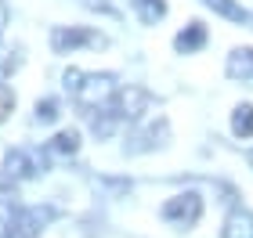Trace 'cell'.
I'll return each instance as SVG.
<instances>
[{
	"mask_svg": "<svg viewBox=\"0 0 253 238\" xmlns=\"http://www.w3.org/2000/svg\"><path fill=\"white\" fill-rule=\"evenodd\" d=\"M65 87L73 90V98L84 108H109L116 90H120L112 72H80V69L65 72Z\"/></svg>",
	"mask_w": 253,
	"mask_h": 238,
	"instance_id": "6da1fadb",
	"label": "cell"
},
{
	"mask_svg": "<svg viewBox=\"0 0 253 238\" xmlns=\"http://www.w3.org/2000/svg\"><path fill=\"white\" fill-rule=\"evenodd\" d=\"M47 163H43V155L37 148H7L4 155V173L11 180H29V177H40Z\"/></svg>",
	"mask_w": 253,
	"mask_h": 238,
	"instance_id": "7a4b0ae2",
	"label": "cell"
},
{
	"mask_svg": "<svg viewBox=\"0 0 253 238\" xmlns=\"http://www.w3.org/2000/svg\"><path fill=\"white\" fill-rule=\"evenodd\" d=\"M148 101H152V94H148L145 87H120L116 90V98H112V105L109 112L120 119H141L145 112H148Z\"/></svg>",
	"mask_w": 253,
	"mask_h": 238,
	"instance_id": "3957f363",
	"label": "cell"
},
{
	"mask_svg": "<svg viewBox=\"0 0 253 238\" xmlns=\"http://www.w3.org/2000/svg\"><path fill=\"white\" fill-rule=\"evenodd\" d=\"M51 47L58 54H69L76 47H105V36H101L98 29H87V26H69V29L51 33Z\"/></svg>",
	"mask_w": 253,
	"mask_h": 238,
	"instance_id": "277c9868",
	"label": "cell"
},
{
	"mask_svg": "<svg viewBox=\"0 0 253 238\" xmlns=\"http://www.w3.org/2000/svg\"><path fill=\"white\" fill-rule=\"evenodd\" d=\"M54 217V209H15L11 217H4L7 220V228H11V238H37L40 235V228L47 224Z\"/></svg>",
	"mask_w": 253,
	"mask_h": 238,
	"instance_id": "5b68a950",
	"label": "cell"
},
{
	"mask_svg": "<svg viewBox=\"0 0 253 238\" xmlns=\"http://www.w3.org/2000/svg\"><path fill=\"white\" fill-rule=\"evenodd\" d=\"M163 217L174 220V224H185V228H192L195 220L203 217V199L195 195V191H185V195H174L163 206Z\"/></svg>",
	"mask_w": 253,
	"mask_h": 238,
	"instance_id": "8992f818",
	"label": "cell"
},
{
	"mask_svg": "<svg viewBox=\"0 0 253 238\" xmlns=\"http://www.w3.org/2000/svg\"><path fill=\"white\" fill-rule=\"evenodd\" d=\"M221 238H253V213L246 209H232L221 228Z\"/></svg>",
	"mask_w": 253,
	"mask_h": 238,
	"instance_id": "52a82bcc",
	"label": "cell"
},
{
	"mask_svg": "<svg viewBox=\"0 0 253 238\" xmlns=\"http://www.w3.org/2000/svg\"><path fill=\"white\" fill-rule=\"evenodd\" d=\"M228 76L232 79H253V47H235L228 54Z\"/></svg>",
	"mask_w": 253,
	"mask_h": 238,
	"instance_id": "ba28073f",
	"label": "cell"
},
{
	"mask_svg": "<svg viewBox=\"0 0 253 238\" xmlns=\"http://www.w3.org/2000/svg\"><path fill=\"white\" fill-rule=\"evenodd\" d=\"M210 11H217L221 18H228V22H239V26H253V15L243 7V4H235V0H203Z\"/></svg>",
	"mask_w": 253,
	"mask_h": 238,
	"instance_id": "9c48e42d",
	"label": "cell"
},
{
	"mask_svg": "<svg viewBox=\"0 0 253 238\" xmlns=\"http://www.w3.org/2000/svg\"><path fill=\"white\" fill-rule=\"evenodd\" d=\"M206 43V26L203 22H192V26H185L177 33V40H174V47L181 51V54H192V51H199Z\"/></svg>",
	"mask_w": 253,
	"mask_h": 238,
	"instance_id": "30bf717a",
	"label": "cell"
},
{
	"mask_svg": "<svg viewBox=\"0 0 253 238\" xmlns=\"http://www.w3.org/2000/svg\"><path fill=\"white\" fill-rule=\"evenodd\" d=\"M130 7L137 11V18H141L145 26H156V22L167 15V0H130Z\"/></svg>",
	"mask_w": 253,
	"mask_h": 238,
	"instance_id": "8fae6325",
	"label": "cell"
},
{
	"mask_svg": "<svg viewBox=\"0 0 253 238\" xmlns=\"http://www.w3.org/2000/svg\"><path fill=\"white\" fill-rule=\"evenodd\" d=\"M47 152H54V155H76L80 152V134L76 130H62V134H54L51 137V144H47Z\"/></svg>",
	"mask_w": 253,
	"mask_h": 238,
	"instance_id": "7c38bea8",
	"label": "cell"
},
{
	"mask_svg": "<svg viewBox=\"0 0 253 238\" xmlns=\"http://www.w3.org/2000/svg\"><path fill=\"white\" fill-rule=\"evenodd\" d=\"M232 130L239 137H253V105H239L232 112Z\"/></svg>",
	"mask_w": 253,
	"mask_h": 238,
	"instance_id": "4fadbf2b",
	"label": "cell"
},
{
	"mask_svg": "<svg viewBox=\"0 0 253 238\" xmlns=\"http://www.w3.org/2000/svg\"><path fill=\"white\" fill-rule=\"evenodd\" d=\"M112 127H116V116H112L109 108H105V112H98V116H90V130H94L98 137H109Z\"/></svg>",
	"mask_w": 253,
	"mask_h": 238,
	"instance_id": "5bb4252c",
	"label": "cell"
},
{
	"mask_svg": "<svg viewBox=\"0 0 253 238\" xmlns=\"http://www.w3.org/2000/svg\"><path fill=\"white\" fill-rule=\"evenodd\" d=\"M58 101H54V98H43V101H37V119L40 123H54V119H58Z\"/></svg>",
	"mask_w": 253,
	"mask_h": 238,
	"instance_id": "9a60e30c",
	"label": "cell"
},
{
	"mask_svg": "<svg viewBox=\"0 0 253 238\" xmlns=\"http://www.w3.org/2000/svg\"><path fill=\"white\" fill-rule=\"evenodd\" d=\"M11 108H15V94H11L7 83H0V123L11 116Z\"/></svg>",
	"mask_w": 253,
	"mask_h": 238,
	"instance_id": "2e32d148",
	"label": "cell"
},
{
	"mask_svg": "<svg viewBox=\"0 0 253 238\" xmlns=\"http://www.w3.org/2000/svg\"><path fill=\"white\" fill-rule=\"evenodd\" d=\"M18 199V188H15V180H11L7 173H0V202H15Z\"/></svg>",
	"mask_w": 253,
	"mask_h": 238,
	"instance_id": "e0dca14e",
	"label": "cell"
},
{
	"mask_svg": "<svg viewBox=\"0 0 253 238\" xmlns=\"http://www.w3.org/2000/svg\"><path fill=\"white\" fill-rule=\"evenodd\" d=\"M18 69V58L15 54H0V72H15Z\"/></svg>",
	"mask_w": 253,
	"mask_h": 238,
	"instance_id": "ac0fdd59",
	"label": "cell"
},
{
	"mask_svg": "<svg viewBox=\"0 0 253 238\" xmlns=\"http://www.w3.org/2000/svg\"><path fill=\"white\" fill-rule=\"evenodd\" d=\"M4 29H7V7L0 4V36H4Z\"/></svg>",
	"mask_w": 253,
	"mask_h": 238,
	"instance_id": "d6986e66",
	"label": "cell"
},
{
	"mask_svg": "<svg viewBox=\"0 0 253 238\" xmlns=\"http://www.w3.org/2000/svg\"><path fill=\"white\" fill-rule=\"evenodd\" d=\"M0 238H11V228H7V220L0 217Z\"/></svg>",
	"mask_w": 253,
	"mask_h": 238,
	"instance_id": "ffe728a7",
	"label": "cell"
},
{
	"mask_svg": "<svg viewBox=\"0 0 253 238\" xmlns=\"http://www.w3.org/2000/svg\"><path fill=\"white\" fill-rule=\"evenodd\" d=\"M250 166H253V152H250Z\"/></svg>",
	"mask_w": 253,
	"mask_h": 238,
	"instance_id": "44dd1931",
	"label": "cell"
}]
</instances>
